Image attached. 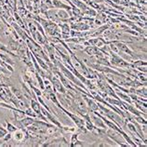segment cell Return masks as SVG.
I'll use <instances>...</instances> for the list:
<instances>
[{
    "label": "cell",
    "instance_id": "1",
    "mask_svg": "<svg viewBox=\"0 0 147 147\" xmlns=\"http://www.w3.org/2000/svg\"><path fill=\"white\" fill-rule=\"evenodd\" d=\"M92 123H93V125L95 127H98L99 129H106V127H105V124H104L103 120H102V118H100V117H98L97 115H94V117H93V121H92Z\"/></svg>",
    "mask_w": 147,
    "mask_h": 147
},
{
    "label": "cell",
    "instance_id": "2",
    "mask_svg": "<svg viewBox=\"0 0 147 147\" xmlns=\"http://www.w3.org/2000/svg\"><path fill=\"white\" fill-rule=\"evenodd\" d=\"M78 133H74L71 136V146H83L84 144L82 141L78 140Z\"/></svg>",
    "mask_w": 147,
    "mask_h": 147
},
{
    "label": "cell",
    "instance_id": "3",
    "mask_svg": "<svg viewBox=\"0 0 147 147\" xmlns=\"http://www.w3.org/2000/svg\"><path fill=\"white\" fill-rule=\"evenodd\" d=\"M84 99L86 100V102L88 103V107H90V109L92 111V112H95V111H98L99 110V107H98V103H96L94 100H92L90 99H88V97L87 96H83Z\"/></svg>",
    "mask_w": 147,
    "mask_h": 147
},
{
    "label": "cell",
    "instance_id": "4",
    "mask_svg": "<svg viewBox=\"0 0 147 147\" xmlns=\"http://www.w3.org/2000/svg\"><path fill=\"white\" fill-rule=\"evenodd\" d=\"M6 123H7V132L13 133L15 130L18 129V127L15 125H13V124H11L9 122H7V121H6Z\"/></svg>",
    "mask_w": 147,
    "mask_h": 147
},
{
    "label": "cell",
    "instance_id": "5",
    "mask_svg": "<svg viewBox=\"0 0 147 147\" xmlns=\"http://www.w3.org/2000/svg\"><path fill=\"white\" fill-rule=\"evenodd\" d=\"M24 114H25L26 115H28V117H34V118H36V114L34 113V111L31 107H27V108H26V109L24 110Z\"/></svg>",
    "mask_w": 147,
    "mask_h": 147
},
{
    "label": "cell",
    "instance_id": "6",
    "mask_svg": "<svg viewBox=\"0 0 147 147\" xmlns=\"http://www.w3.org/2000/svg\"><path fill=\"white\" fill-rule=\"evenodd\" d=\"M54 5H55V7H65V9H71L70 7H68L66 5H63V4H61L60 1H57V0H55V1H54Z\"/></svg>",
    "mask_w": 147,
    "mask_h": 147
},
{
    "label": "cell",
    "instance_id": "7",
    "mask_svg": "<svg viewBox=\"0 0 147 147\" xmlns=\"http://www.w3.org/2000/svg\"><path fill=\"white\" fill-rule=\"evenodd\" d=\"M7 133V129H4V127L0 125V139L1 138H3L4 136H5V135Z\"/></svg>",
    "mask_w": 147,
    "mask_h": 147
},
{
    "label": "cell",
    "instance_id": "8",
    "mask_svg": "<svg viewBox=\"0 0 147 147\" xmlns=\"http://www.w3.org/2000/svg\"><path fill=\"white\" fill-rule=\"evenodd\" d=\"M59 15H60V18H68L69 17V15H68V13L67 12H65V11H63V10H61V11H59Z\"/></svg>",
    "mask_w": 147,
    "mask_h": 147
}]
</instances>
